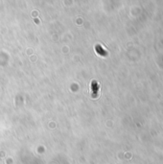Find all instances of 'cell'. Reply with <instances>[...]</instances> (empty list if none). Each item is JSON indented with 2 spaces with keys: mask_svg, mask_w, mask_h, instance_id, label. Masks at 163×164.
Returning a JSON list of instances; mask_svg holds the SVG:
<instances>
[{
  "mask_svg": "<svg viewBox=\"0 0 163 164\" xmlns=\"http://www.w3.org/2000/svg\"><path fill=\"white\" fill-rule=\"evenodd\" d=\"M90 89H91V96L92 98L96 99L99 95V90H100V86L97 81H92L90 85Z\"/></svg>",
  "mask_w": 163,
  "mask_h": 164,
  "instance_id": "1",
  "label": "cell"
},
{
  "mask_svg": "<svg viewBox=\"0 0 163 164\" xmlns=\"http://www.w3.org/2000/svg\"><path fill=\"white\" fill-rule=\"evenodd\" d=\"M95 50H96V52H97V54L102 56V57H106V56L108 55V52H106V51L102 47L100 44H97L95 46Z\"/></svg>",
  "mask_w": 163,
  "mask_h": 164,
  "instance_id": "2",
  "label": "cell"
}]
</instances>
